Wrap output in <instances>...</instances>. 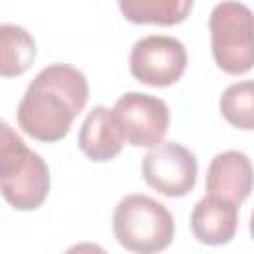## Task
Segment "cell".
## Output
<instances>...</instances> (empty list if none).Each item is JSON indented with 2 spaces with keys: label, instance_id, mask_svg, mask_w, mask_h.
<instances>
[{
  "label": "cell",
  "instance_id": "8992f818",
  "mask_svg": "<svg viewBox=\"0 0 254 254\" xmlns=\"http://www.w3.org/2000/svg\"><path fill=\"white\" fill-rule=\"evenodd\" d=\"M111 111L121 127L125 141L133 147L153 149L163 143L169 131L171 111L165 99L157 95L127 91L115 101Z\"/></svg>",
  "mask_w": 254,
  "mask_h": 254
},
{
  "label": "cell",
  "instance_id": "30bf717a",
  "mask_svg": "<svg viewBox=\"0 0 254 254\" xmlns=\"http://www.w3.org/2000/svg\"><path fill=\"white\" fill-rule=\"evenodd\" d=\"M123 145H125V137L121 133V127L113 111L105 105L93 107L79 127V135H77L79 151L89 161L105 163L117 157Z\"/></svg>",
  "mask_w": 254,
  "mask_h": 254
},
{
  "label": "cell",
  "instance_id": "7c38bea8",
  "mask_svg": "<svg viewBox=\"0 0 254 254\" xmlns=\"http://www.w3.org/2000/svg\"><path fill=\"white\" fill-rule=\"evenodd\" d=\"M192 0H121V14L133 24L173 26L183 22L192 10Z\"/></svg>",
  "mask_w": 254,
  "mask_h": 254
},
{
  "label": "cell",
  "instance_id": "4fadbf2b",
  "mask_svg": "<svg viewBox=\"0 0 254 254\" xmlns=\"http://www.w3.org/2000/svg\"><path fill=\"white\" fill-rule=\"evenodd\" d=\"M218 105L222 117L230 125L244 131L254 129V83L250 79L228 85L222 91Z\"/></svg>",
  "mask_w": 254,
  "mask_h": 254
},
{
  "label": "cell",
  "instance_id": "5bb4252c",
  "mask_svg": "<svg viewBox=\"0 0 254 254\" xmlns=\"http://www.w3.org/2000/svg\"><path fill=\"white\" fill-rule=\"evenodd\" d=\"M64 254H109V252L95 242H77V244L69 246Z\"/></svg>",
  "mask_w": 254,
  "mask_h": 254
},
{
  "label": "cell",
  "instance_id": "5b68a950",
  "mask_svg": "<svg viewBox=\"0 0 254 254\" xmlns=\"http://www.w3.org/2000/svg\"><path fill=\"white\" fill-rule=\"evenodd\" d=\"M187 50L181 40L163 34L139 38L129 56L131 75L153 87H169L177 83L187 69Z\"/></svg>",
  "mask_w": 254,
  "mask_h": 254
},
{
  "label": "cell",
  "instance_id": "9c48e42d",
  "mask_svg": "<svg viewBox=\"0 0 254 254\" xmlns=\"http://www.w3.org/2000/svg\"><path fill=\"white\" fill-rule=\"evenodd\" d=\"M190 230L202 244H228L238 230V204L206 192L194 204L190 214Z\"/></svg>",
  "mask_w": 254,
  "mask_h": 254
},
{
  "label": "cell",
  "instance_id": "3957f363",
  "mask_svg": "<svg viewBox=\"0 0 254 254\" xmlns=\"http://www.w3.org/2000/svg\"><path fill=\"white\" fill-rule=\"evenodd\" d=\"M113 234L117 242L133 254H157L171 246L175 220L159 200L131 192L125 194L113 210Z\"/></svg>",
  "mask_w": 254,
  "mask_h": 254
},
{
  "label": "cell",
  "instance_id": "52a82bcc",
  "mask_svg": "<svg viewBox=\"0 0 254 254\" xmlns=\"http://www.w3.org/2000/svg\"><path fill=\"white\" fill-rule=\"evenodd\" d=\"M141 175L151 189L165 196L179 198L194 189L198 163L194 153H190L185 145L163 141L143 157Z\"/></svg>",
  "mask_w": 254,
  "mask_h": 254
},
{
  "label": "cell",
  "instance_id": "6da1fadb",
  "mask_svg": "<svg viewBox=\"0 0 254 254\" xmlns=\"http://www.w3.org/2000/svg\"><path fill=\"white\" fill-rule=\"evenodd\" d=\"M87 99L89 85L83 71L69 64H52L26 87L16 109L18 125L38 141L56 143L69 133Z\"/></svg>",
  "mask_w": 254,
  "mask_h": 254
},
{
  "label": "cell",
  "instance_id": "ba28073f",
  "mask_svg": "<svg viewBox=\"0 0 254 254\" xmlns=\"http://www.w3.org/2000/svg\"><path fill=\"white\" fill-rule=\"evenodd\" d=\"M208 194L222 196L234 204L244 202L252 190V163L242 151H222L206 169Z\"/></svg>",
  "mask_w": 254,
  "mask_h": 254
},
{
  "label": "cell",
  "instance_id": "7a4b0ae2",
  "mask_svg": "<svg viewBox=\"0 0 254 254\" xmlns=\"http://www.w3.org/2000/svg\"><path fill=\"white\" fill-rule=\"evenodd\" d=\"M0 192L16 210H36L50 192L46 161L6 121H0Z\"/></svg>",
  "mask_w": 254,
  "mask_h": 254
},
{
  "label": "cell",
  "instance_id": "8fae6325",
  "mask_svg": "<svg viewBox=\"0 0 254 254\" xmlns=\"http://www.w3.org/2000/svg\"><path fill=\"white\" fill-rule=\"evenodd\" d=\"M36 42L18 24H0V77H16L32 67Z\"/></svg>",
  "mask_w": 254,
  "mask_h": 254
},
{
  "label": "cell",
  "instance_id": "277c9868",
  "mask_svg": "<svg viewBox=\"0 0 254 254\" xmlns=\"http://www.w3.org/2000/svg\"><path fill=\"white\" fill-rule=\"evenodd\" d=\"M208 30L216 65L230 75L248 73L254 64L252 10L242 2H220L210 12Z\"/></svg>",
  "mask_w": 254,
  "mask_h": 254
}]
</instances>
